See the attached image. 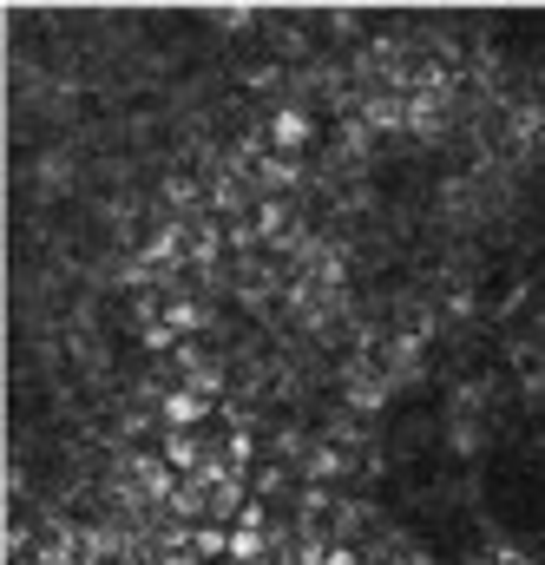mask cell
Wrapping results in <instances>:
<instances>
[{
  "instance_id": "ba28073f",
  "label": "cell",
  "mask_w": 545,
  "mask_h": 565,
  "mask_svg": "<svg viewBox=\"0 0 545 565\" xmlns=\"http://www.w3.org/2000/svg\"><path fill=\"white\" fill-rule=\"evenodd\" d=\"M342 473H349V454H342L335 440H316V447L302 454V480H309V487H329V480H342Z\"/></svg>"
},
{
  "instance_id": "8992f818",
  "label": "cell",
  "mask_w": 545,
  "mask_h": 565,
  "mask_svg": "<svg viewBox=\"0 0 545 565\" xmlns=\"http://www.w3.org/2000/svg\"><path fill=\"white\" fill-rule=\"evenodd\" d=\"M164 460H171L178 473H197V467L211 460V440H204L197 427H171V434H164Z\"/></svg>"
},
{
  "instance_id": "52a82bcc",
  "label": "cell",
  "mask_w": 545,
  "mask_h": 565,
  "mask_svg": "<svg viewBox=\"0 0 545 565\" xmlns=\"http://www.w3.org/2000/svg\"><path fill=\"white\" fill-rule=\"evenodd\" d=\"M362 119H368V132H408V99L402 93H368Z\"/></svg>"
},
{
  "instance_id": "277c9868",
  "label": "cell",
  "mask_w": 545,
  "mask_h": 565,
  "mask_svg": "<svg viewBox=\"0 0 545 565\" xmlns=\"http://www.w3.org/2000/svg\"><path fill=\"white\" fill-rule=\"evenodd\" d=\"M309 139H316V119H309L302 106H276V113H270V145H276V151H289V158H296Z\"/></svg>"
},
{
  "instance_id": "9a60e30c",
  "label": "cell",
  "mask_w": 545,
  "mask_h": 565,
  "mask_svg": "<svg viewBox=\"0 0 545 565\" xmlns=\"http://www.w3.org/2000/svg\"><path fill=\"white\" fill-rule=\"evenodd\" d=\"M257 487H264V493H289V467H264Z\"/></svg>"
},
{
  "instance_id": "6da1fadb",
  "label": "cell",
  "mask_w": 545,
  "mask_h": 565,
  "mask_svg": "<svg viewBox=\"0 0 545 565\" xmlns=\"http://www.w3.org/2000/svg\"><path fill=\"white\" fill-rule=\"evenodd\" d=\"M342 395H349V408H382V402L395 395V375H388V362H375V355H355V362H349V382H342Z\"/></svg>"
},
{
  "instance_id": "7a4b0ae2",
  "label": "cell",
  "mask_w": 545,
  "mask_h": 565,
  "mask_svg": "<svg viewBox=\"0 0 545 565\" xmlns=\"http://www.w3.org/2000/svg\"><path fill=\"white\" fill-rule=\"evenodd\" d=\"M453 126V93H408V132L440 139Z\"/></svg>"
},
{
  "instance_id": "30bf717a",
  "label": "cell",
  "mask_w": 545,
  "mask_h": 565,
  "mask_svg": "<svg viewBox=\"0 0 545 565\" xmlns=\"http://www.w3.org/2000/svg\"><path fill=\"white\" fill-rule=\"evenodd\" d=\"M164 322H171L178 335H197V329H211V309H204V302H191V296H178V302L164 309Z\"/></svg>"
},
{
  "instance_id": "8fae6325",
  "label": "cell",
  "mask_w": 545,
  "mask_h": 565,
  "mask_svg": "<svg viewBox=\"0 0 545 565\" xmlns=\"http://www.w3.org/2000/svg\"><path fill=\"white\" fill-rule=\"evenodd\" d=\"M362 526H368V507L342 500V507H335V520H329V540H342V546H349V540H362Z\"/></svg>"
},
{
  "instance_id": "4fadbf2b",
  "label": "cell",
  "mask_w": 545,
  "mask_h": 565,
  "mask_svg": "<svg viewBox=\"0 0 545 565\" xmlns=\"http://www.w3.org/2000/svg\"><path fill=\"white\" fill-rule=\"evenodd\" d=\"M520 375L539 388V382H545V349H520Z\"/></svg>"
},
{
  "instance_id": "7c38bea8",
  "label": "cell",
  "mask_w": 545,
  "mask_h": 565,
  "mask_svg": "<svg viewBox=\"0 0 545 565\" xmlns=\"http://www.w3.org/2000/svg\"><path fill=\"white\" fill-rule=\"evenodd\" d=\"M191 553H197V559H217V553H231V533H224L217 520H204V526L191 533Z\"/></svg>"
},
{
  "instance_id": "5bb4252c",
  "label": "cell",
  "mask_w": 545,
  "mask_h": 565,
  "mask_svg": "<svg viewBox=\"0 0 545 565\" xmlns=\"http://www.w3.org/2000/svg\"><path fill=\"white\" fill-rule=\"evenodd\" d=\"M473 565H533L526 553H513V546H493V553H480Z\"/></svg>"
},
{
  "instance_id": "9c48e42d",
  "label": "cell",
  "mask_w": 545,
  "mask_h": 565,
  "mask_svg": "<svg viewBox=\"0 0 545 565\" xmlns=\"http://www.w3.org/2000/svg\"><path fill=\"white\" fill-rule=\"evenodd\" d=\"M158 415H164V427H197L204 415H211V395H197V388H171V395L158 402Z\"/></svg>"
},
{
  "instance_id": "3957f363",
  "label": "cell",
  "mask_w": 545,
  "mask_h": 565,
  "mask_svg": "<svg viewBox=\"0 0 545 565\" xmlns=\"http://www.w3.org/2000/svg\"><path fill=\"white\" fill-rule=\"evenodd\" d=\"M178 375H184V388H197V395H224V362H217V355H204L197 342H184V349H178Z\"/></svg>"
},
{
  "instance_id": "5b68a950",
  "label": "cell",
  "mask_w": 545,
  "mask_h": 565,
  "mask_svg": "<svg viewBox=\"0 0 545 565\" xmlns=\"http://www.w3.org/2000/svg\"><path fill=\"white\" fill-rule=\"evenodd\" d=\"M250 184H257V191H296V184H302V164H296V158H289V151H264V158H257V164H250Z\"/></svg>"
}]
</instances>
